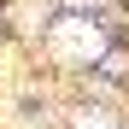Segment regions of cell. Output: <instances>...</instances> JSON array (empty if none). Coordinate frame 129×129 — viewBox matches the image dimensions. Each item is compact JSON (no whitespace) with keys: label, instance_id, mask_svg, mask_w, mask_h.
I'll list each match as a JSON object with an SVG mask.
<instances>
[{"label":"cell","instance_id":"2","mask_svg":"<svg viewBox=\"0 0 129 129\" xmlns=\"http://www.w3.org/2000/svg\"><path fill=\"white\" fill-rule=\"evenodd\" d=\"M76 129H112L106 117H76Z\"/></svg>","mask_w":129,"mask_h":129},{"label":"cell","instance_id":"1","mask_svg":"<svg viewBox=\"0 0 129 129\" xmlns=\"http://www.w3.org/2000/svg\"><path fill=\"white\" fill-rule=\"evenodd\" d=\"M53 53L59 59H100L106 53V35L88 24V18H64V24H53Z\"/></svg>","mask_w":129,"mask_h":129}]
</instances>
